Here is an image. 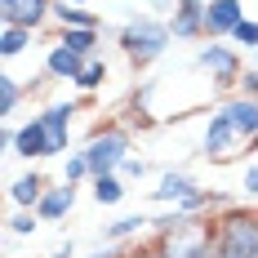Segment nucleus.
I'll return each mask as SVG.
<instances>
[{
    "mask_svg": "<svg viewBox=\"0 0 258 258\" xmlns=\"http://www.w3.org/2000/svg\"><path fill=\"white\" fill-rule=\"evenodd\" d=\"M169 45H174L169 18H156V14H134L116 31V49L125 53V62L134 72H147L152 62H160L169 53Z\"/></svg>",
    "mask_w": 258,
    "mask_h": 258,
    "instance_id": "nucleus-1",
    "label": "nucleus"
},
{
    "mask_svg": "<svg viewBox=\"0 0 258 258\" xmlns=\"http://www.w3.org/2000/svg\"><path fill=\"white\" fill-rule=\"evenodd\" d=\"M214 258H258V205H227L214 214Z\"/></svg>",
    "mask_w": 258,
    "mask_h": 258,
    "instance_id": "nucleus-2",
    "label": "nucleus"
},
{
    "mask_svg": "<svg viewBox=\"0 0 258 258\" xmlns=\"http://www.w3.org/2000/svg\"><path fill=\"white\" fill-rule=\"evenodd\" d=\"M80 152H85V160H89L94 178L120 174V165L134 156V134H129V125H120V120H107V125H98L85 143H80Z\"/></svg>",
    "mask_w": 258,
    "mask_h": 258,
    "instance_id": "nucleus-3",
    "label": "nucleus"
},
{
    "mask_svg": "<svg viewBox=\"0 0 258 258\" xmlns=\"http://www.w3.org/2000/svg\"><path fill=\"white\" fill-rule=\"evenodd\" d=\"M191 72L209 76V85L218 94H236V85L245 76V58H240V49H236L232 40H205L191 53Z\"/></svg>",
    "mask_w": 258,
    "mask_h": 258,
    "instance_id": "nucleus-4",
    "label": "nucleus"
},
{
    "mask_svg": "<svg viewBox=\"0 0 258 258\" xmlns=\"http://www.w3.org/2000/svg\"><path fill=\"white\" fill-rule=\"evenodd\" d=\"M201 156L214 160V165H232L236 156H249V143L232 129V120H227L218 107L205 116V129H201Z\"/></svg>",
    "mask_w": 258,
    "mask_h": 258,
    "instance_id": "nucleus-5",
    "label": "nucleus"
},
{
    "mask_svg": "<svg viewBox=\"0 0 258 258\" xmlns=\"http://www.w3.org/2000/svg\"><path fill=\"white\" fill-rule=\"evenodd\" d=\"M80 103H67V98H53L45 103L36 116L45 120V134H49V156H72V120H76Z\"/></svg>",
    "mask_w": 258,
    "mask_h": 258,
    "instance_id": "nucleus-6",
    "label": "nucleus"
},
{
    "mask_svg": "<svg viewBox=\"0 0 258 258\" xmlns=\"http://www.w3.org/2000/svg\"><path fill=\"white\" fill-rule=\"evenodd\" d=\"M53 5L58 0H0V23L40 31L45 23H53Z\"/></svg>",
    "mask_w": 258,
    "mask_h": 258,
    "instance_id": "nucleus-7",
    "label": "nucleus"
},
{
    "mask_svg": "<svg viewBox=\"0 0 258 258\" xmlns=\"http://www.w3.org/2000/svg\"><path fill=\"white\" fill-rule=\"evenodd\" d=\"M245 23V0H209L205 5V40H232Z\"/></svg>",
    "mask_w": 258,
    "mask_h": 258,
    "instance_id": "nucleus-8",
    "label": "nucleus"
},
{
    "mask_svg": "<svg viewBox=\"0 0 258 258\" xmlns=\"http://www.w3.org/2000/svg\"><path fill=\"white\" fill-rule=\"evenodd\" d=\"M218 111L232 120V129L249 143V152L258 147V98H245V94H227L223 103H218Z\"/></svg>",
    "mask_w": 258,
    "mask_h": 258,
    "instance_id": "nucleus-9",
    "label": "nucleus"
},
{
    "mask_svg": "<svg viewBox=\"0 0 258 258\" xmlns=\"http://www.w3.org/2000/svg\"><path fill=\"white\" fill-rule=\"evenodd\" d=\"M143 236H152V214H120V218L103 223L98 245H138Z\"/></svg>",
    "mask_w": 258,
    "mask_h": 258,
    "instance_id": "nucleus-10",
    "label": "nucleus"
},
{
    "mask_svg": "<svg viewBox=\"0 0 258 258\" xmlns=\"http://www.w3.org/2000/svg\"><path fill=\"white\" fill-rule=\"evenodd\" d=\"M14 156H23L27 165L36 160H49V134H45V120L40 116H27L18 134H14Z\"/></svg>",
    "mask_w": 258,
    "mask_h": 258,
    "instance_id": "nucleus-11",
    "label": "nucleus"
},
{
    "mask_svg": "<svg viewBox=\"0 0 258 258\" xmlns=\"http://www.w3.org/2000/svg\"><path fill=\"white\" fill-rule=\"evenodd\" d=\"M205 5L209 0H178L169 14L174 40H205Z\"/></svg>",
    "mask_w": 258,
    "mask_h": 258,
    "instance_id": "nucleus-12",
    "label": "nucleus"
},
{
    "mask_svg": "<svg viewBox=\"0 0 258 258\" xmlns=\"http://www.w3.org/2000/svg\"><path fill=\"white\" fill-rule=\"evenodd\" d=\"M76 196H80L76 182H49V187H45V196H40V205H36L40 223H62V218L76 209Z\"/></svg>",
    "mask_w": 258,
    "mask_h": 258,
    "instance_id": "nucleus-13",
    "label": "nucleus"
},
{
    "mask_svg": "<svg viewBox=\"0 0 258 258\" xmlns=\"http://www.w3.org/2000/svg\"><path fill=\"white\" fill-rule=\"evenodd\" d=\"M196 187H201V182L191 178L187 169H165V174H160V182H156L147 196H152V205H178L182 196H191Z\"/></svg>",
    "mask_w": 258,
    "mask_h": 258,
    "instance_id": "nucleus-14",
    "label": "nucleus"
},
{
    "mask_svg": "<svg viewBox=\"0 0 258 258\" xmlns=\"http://www.w3.org/2000/svg\"><path fill=\"white\" fill-rule=\"evenodd\" d=\"M80 72H85V58H80L76 49H67V45H58V40L45 49V76H49V80H67V85H76Z\"/></svg>",
    "mask_w": 258,
    "mask_h": 258,
    "instance_id": "nucleus-15",
    "label": "nucleus"
},
{
    "mask_svg": "<svg viewBox=\"0 0 258 258\" xmlns=\"http://www.w3.org/2000/svg\"><path fill=\"white\" fill-rule=\"evenodd\" d=\"M45 187H49V178L31 165L27 174H18V178L9 182V205H14V209H36V205H40V196H45Z\"/></svg>",
    "mask_w": 258,
    "mask_h": 258,
    "instance_id": "nucleus-16",
    "label": "nucleus"
},
{
    "mask_svg": "<svg viewBox=\"0 0 258 258\" xmlns=\"http://www.w3.org/2000/svg\"><path fill=\"white\" fill-rule=\"evenodd\" d=\"M53 23H58V31H76V27H85V31H103V18H98L89 5H67V0L53 5Z\"/></svg>",
    "mask_w": 258,
    "mask_h": 258,
    "instance_id": "nucleus-17",
    "label": "nucleus"
},
{
    "mask_svg": "<svg viewBox=\"0 0 258 258\" xmlns=\"http://www.w3.org/2000/svg\"><path fill=\"white\" fill-rule=\"evenodd\" d=\"M53 40H58V45H67V49H76L85 62H89V58H103V53H98L103 31H85V27H76V31H58Z\"/></svg>",
    "mask_w": 258,
    "mask_h": 258,
    "instance_id": "nucleus-18",
    "label": "nucleus"
},
{
    "mask_svg": "<svg viewBox=\"0 0 258 258\" xmlns=\"http://www.w3.org/2000/svg\"><path fill=\"white\" fill-rule=\"evenodd\" d=\"M89 187H94V201H98V205H103V209L120 205V201H125V196H129V182L120 178V174H103V178H94V182H89Z\"/></svg>",
    "mask_w": 258,
    "mask_h": 258,
    "instance_id": "nucleus-19",
    "label": "nucleus"
},
{
    "mask_svg": "<svg viewBox=\"0 0 258 258\" xmlns=\"http://www.w3.org/2000/svg\"><path fill=\"white\" fill-rule=\"evenodd\" d=\"M27 89H31V85H23V80H18V76H9V72L0 76V116H5V120L18 111V103L27 98Z\"/></svg>",
    "mask_w": 258,
    "mask_h": 258,
    "instance_id": "nucleus-20",
    "label": "nucleus"
},
{
    "mask_svg": "<svg viewBox=\"0 0 258 258\" xmlns=\"http://www.w3.org/2000/svg\"><path fill=\"white\" fill-rule=\"evenodd\" d=\"M107 80H111L107 62H103V58H89V62H85V72L76 76V89H80V94H98Z\"/></svg>",
    "mask_w": 258,
    "mask_h": 258,
    "instance_id": "nucleus-21",
    "label": "nucleus"
},
{
    "mask_svg": "<svg viewBox=\"0 0 258 258\" xmlns=\"http://www.w3.org/2000/svg\"><path fill=\"white\" fill-rule=\"evenodd\" d=\"M31 36H36V31H27V27H0V53H5V58L27 53L31 49Z\"/></svg>",
    "mask_w": 258,
    "mask_h": 258,
    "instance_id": "nucleus-22",
    "label": "nucleus"
},
{
    "mask_svg": "<svg viewBox=\"0 0 258 258\" xmlns=\"http://www.w3.org/2000/svg\"><path fill=\"white\" fill-rule=\"evenodd\" d=\"M62 182H76V187H80V182H94V169H89V160H85L80 147L62 160Z\"/></svg>",
    "mask_w": 258,
    "mask_h": 258,
    "instance_id": "nucleus-23",
    "label": "nucleus"
},
{
    "mask_svg": "<svg viewBox=\"0 0 258 258\" xmlns=\"http://www.w3.org/2000/svg\"><path fill=\"white\" fill-rule=\"evenodd\" d=\"M5 227H9V236H36V227H40V214H36V209H14Z\"/></svg>",
    "mask_w": 258,
    "mask_h": 258,
    "instance_id": "nucleus-24",
    "label": "nucleus"
},
{
    "mask_svg": "<svg viewBox=\"0 0 258 258\" xmlns=\"http://www.w3.org/2000/svg\"><path fill=\"white\" fill-rule=\"evenodd\" d=\"M232 45L240 53H258V18H245V23L232 31Z\"/></svg>",
    "mask_w": 258,
    "mask_h": 258,
    "instance_id": "nucleus-25",
    "label": "nucleus"
},
{
    "mask_svg": "<svg viewBox=\"0 0 258 258\" xmlns=\"http://www.w3.org/2000/svg\"><path fill=\"white\" fill-rule=\"evenodd\" d=\"M120 178L134 182V178H147V160H138V156H129L125 165H120Z\"/></svg>",
    "mask_w": 258,
    "mask_h": 258,
    "instance_id": "nucleus-26",
    "label": "nucleus"
},
{
    "mask_svg": "<svg viewBox=\"0 0 258 258\" xmlns=\"http://www.w3.org/2000/svg\"><path fill=\"white\" fill-rule=\"evenodd\" d=\"M236 94L258 98V67H245V76H240V85H236Z\"/></svg>",
    "mask_w": 258,
    "mask_h": 258,
    "instance_id": "nucleus-27",
    "label": "nucleus"
},
{
    "mask_svg": "<svg viewBox=\"0 0 258 258\" xmlns=\"http://www.w3.org/2000/svg\"><path fill=\"white\" fill-rule=\"evenodd\" d=\"M240 191H245L249 201H258V165H245V174H240Z\"/></svg>",
    "mask_w": 258,
    "mask_h": 258,
    "instance_id": "nucleus-28",
    "label": "nucleus"
},
{
    "mask_svg": "<svg viewBox=\"0 0 258 258\" xmlns=\"http://www.w3.org/2000/svg\"><path fill=\"white\" fill-rule=\"evenodd\" d=\"M138 258H169V254H165L160 236H147V240H138Z\"/></svg>",
    "mask_w": 258,
    "mask_h": 258,
    "instance_id": "nucleus-29",
    "label": "nucleus"
},
{
    "mask_svg": "<svg viewBox=\"0 0 258 258\" xmlns=\"http://www.w3.org/2000/svg\"><path fill=\"white\" fill-rule=\"evenodd\" d=\"M67 5H94V0H67Z\"/></svg>",
    "mask_w": 258,
    "mask_h": 258,
    "instance_id": "nucleus-30",
    "label": "nucleus"
},
{
    "mask_svg": "<svg viewBox=\"0 0 258 258\" xmlns=\"http://www.w3.org/2000/svg\"><path fill=\"white\" fill-rule=\"evenodd\" d=\"M249 67H258V53H254V62H249Z\"/></svg>",
    "mask_w": 258,
    "mask_h": 258,
    "instance_id": "nucleus-31",
    "label": "nucleus"
},
{
    "mask_svg": "<svg viewBox=\"0 0 258 258\" xmlns=\"http://www.w3.org/2000/svg\"><path fill=\"white\" fill-rule=\"evenodd\" d=\"M129 258H138V249H134V254H129Z\"/></svg>",
    "mask_w": 258,
    "mask_h": 258,
    "instance_id": "nucleus-32",
    "label": "nucleus"
}]
</instances>
